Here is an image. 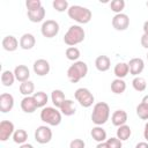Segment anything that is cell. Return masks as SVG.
Returning a JSON list of instances; mask_svg holds the SVG:
<instances>
[{
  "instance_id": "obj_45",
  "label": "cell",
  "mask_w": 148,
  "mask_h": 148,
  "mask_svg": "<svg viewBox=\"0 0 148 148\" xmlns=\"http://www.w3.org/2000/svg\"><path fill=\"white\" fill-rule=\"evenodd\" d=\"M20 148H34V146L30 145V143H23V145L20 146Z\"/></svg>"
},
{
  "instance_id": "obj_40",
  "label": "cell",
  "mask_w": 148,
  "mask_h": 148,
  "mask_svg": "<svg viewBox=\"0 0 148 148\" xmlns=\"http://www.w3.org/2000/svg\"><path fill=\"white\" fill-rule=\"evenodd\" d=\"M135 148H148V142H139L136 143Z\"/></svg>"
},
{
  "instance_id": "obj_4",
  "label": "cell",
  "mask_w": 148,
  "mask_h": 148,
  "mask_svg": "<svg viewBox=\"0 0 148 148\" xmlns=\"http://www.w3.org/2000/svg\"><path fill=\"white\" fill-rule=\"evenodd\" d=\"M88 74V66L84 61H75L67 69V77L72 83H77Z\"/></svg>"
},
{
  "instance_id": "obj_37",
  "label": "cell",
  "mask_w": 148,
  "mask_h": 148,
  "mask_svg": "<svg viewBox=\"0 0 148 148\" xmlns=\"http://www.w3.org/2000/svg\"><path fill=\"white\" fill-rule=\"evenodd\" d=\"M25 6L28 8V10H36V9H39L42 8V2L39 0H28L25 2Z\"/></svg>"
},
{
  "instance_id": "obj_44",
  "label": "cell",
  "mask_w": 148,
  "mask_h": 148,
  "mask_svg": "<svg viewBox=\"0 0 148 148\" xmlns=\"http://www.w3.org/2000/svg\"><path fill=\"white\" fill-rule=\"evenodd\" d=\"M141 103H142V104H145L146 106H148V95H146V96H145V97L142 98Z\"/></svg>"
},
{
  "instance_id": "obj_6",
  "label": "cell",
  "mask_w": 148,
  "mask_h": 148,
  "mask_svg": "<svg viewBox=\"0 0 148 148\" xmlns=\"http://www.w3.org/2000/svg\"><path fill=\"white\" fill-rule=\"evenodd\" d=\"M74 97L79 102V104L81 106H83V108H90L95 102V97H94L92 92L88 88H79V89H76L75 92H74Z\"/></svg>"
},
{
  "instance_id": "obj_38",
  "label": "cell",
  "mask_w": 148,
  "mask_h": 148,
  "mask_svg": "<svg viewBox=\"0 0 148 148\" xmlns=\"http://www.w3.org/2000/svg\"><path fill=\"white\" fill-rule=\"evenodd\" d=\"M86 142L82 139H74L69 142V148H84Z\"/></svg>"
},
{
  "instance_id": "obj_10",
  "label": "cell",
  "mask_w": 148,
  "mask_h": 148,
  "mask_svg": "<svg viewBox=\"0 0 148 148\" xmlns=\"http://www.w3.org/2000/svg\"><path fill=\"white\" fill-rule=\"evenodd\" d=\"M15 132L14 124L9 120H2L0 123V141L5 142L7 141L10 136H13Z\"/></svg>"
},
{
  "instance_id": "obj_39",
  "label": "cell",
  "mask_w": 148,
  "mask_h": 148,
  "mask_svg": "<svg viewBox=\"0 0 148 148\" xmlns=\"http://www.w3.org/2000/svg\"><path fill=\"white\" fill-rule=\"evenodd\" d=\"M140 42H141V45H142V47H145V49H148V35L143 34V35L141 36V39H140Z\"/></svg>"
},
{
  "instance_id": "obj_26",
  "label": "cell",
  "mask_w": 148,
  "mask_h": 148,
  "mask_svg": "<svg viewBox=\"0 0 148 148\" xmlns=\"http://www.w3.org/2000/svg\"><path fill=\"white\" fill-rule=\"evenodd\" d=\"M126 90V83L123 79H114L111 82V91L113 94L120 95Z\"/></svg>"
},
{
  "instance_id": "obj_30",
  "label": "cell",
  "mask_w": 148,
  "mask_h": 148,
  "mask_svg": "<svg viewBox=\"0 0 148 148\" xmlns=\"http://www.w3.org/2000/svg\"><path fill=\"white\" fill-rule=\"evenodd\" d=\"M32 97L35 98V102L38 108H45V105L49 101V97H47L46 92H44V91H37L32 95Z\"/></svg>"
},
{
  "instance_id": "obj_25",
  "label": "cell",
  "mask_w": 148,
  "mask_h": 148,
  "mask_svg": "<svg viewBox=\"0 0 148 148\" xmlns=\"http://www.w3.org/2000/svg\"><path fill=\"white\" fill-rule=\"evenodd\" d=\"M20 92L22 94V95H24V97L25 96H32L35 92V84H34V82L32 81H30V80H28V81H24V82H22L21 84H20Z\"/></svg>"
},
{
  "instance_id": "obj_20",
  "label": "cell",
  "mask_w": 148,
  "mask_h": 148,
  "mask_svg": "<svg viewBox=\"0 0 148 148\" xmlns=\"http://www.w3.org/2000/svg\"><path fill=\"white\" fill-rule=\"evenodd\" d=\"M90 135L98 143L99 142H104L108 139L106 138V132H105V130L102 126H95V127H92V130L90 132Z\"/></svg>"
},
{
  "instance_id": "obj_35",
  "label": "cell",
  "mask_w": 148,
  "mask_h": 148,
  "mask_svg": "<svg viewBox=\"0 0 148 148\" xmlns=\"http://www.w3.org/2000/svg\"><path fill=\"white\" fill-rule=\"evenodd\" d=\"M136 114L140 119L142 120H148V106H146L145 104L140 103L136 106Z\"/></svg>"
},
{
  "instance_id": "obj_7",
  "label": "cell",
  "mask_w": 148,
  "mask_h": 148,
  "mask_svg": "<svg viewBox=\"0 0 148 148\" xmlns=\"http://www.w3.org/2000/svg\"><path fill=\"white\" fill-rule=\"evenodd\" d=\"M40 32L46 38H53L59 32V23L54 20H46L40 27Z\"/></svg>"
},
{
  "instance_id": "obj_27",
  "label": "cell",
  "mask_w": 148,
  "mask_h": 148,
  "mask_svg": "<svg viewBox=\"0 0 148 148\" xmlns=\"http://www.w3.org/2000/svg\"><path fill=\"white\" fill-rule=\"evenodd\" d=\"M132 134V130L128 125H123V126H119L118 130H117V138L120 140V141H126L130 139Z\"/></svg>"
},
{
  "instance_id": "obj_14",
  "label": "cell",
  "mask_w": 148,
  "mask_h": 148,
  "mask_svg": "<svg viewBox=\"0 0 148 148\" xmlns=\"http://www.w3.org/2000/svg\"><path fill=\"white\" fill-rule=\"evenodd\" d=\"M21 109L25 113H32L38 109V106L32 96H25L21 101Z\"/></svg>"
},
{
  "instance_id": "obj_19",
  "label": "cell",
  "mask_w": 148,
  "mask_h": 148,
  "mask_svg": "<svg viewBox=\"0 0 148 148\" xmlns=\"http://www.w3.org/2000/svg\"><path fill=\"white\" fill-rule=\"evenodd\" d=\"M110 66H111V60L108 56H98L95 60V67L97 68V71L99 72H106L110 69Z\"/></svg>"
},
{
  "instance_id": "obj_11",
  "label": "cell",
  "mask_w": 148,
  "mask_h": 148,
  "mask_svg": "<svg viewBox=\"0 0 148 148\" xmlns=\"http://www.w3.org/2000/svg\"><path fill=\"white\" fill-rule=\"evenodd\" d=\"M14 108V97L8 92H3L0 95V111L2 113H7L12 111Z\"/></svg>"
},
{
  "instance_id": "obj_12",
  "label": "cell",
  "mask_w": 148,
  "mask_h": 148,
  "mask_svg": "<svg viewBox=\"0 0 148 148\" xmlns=\"http://www.w3.org/2000/svg\"><path fill=\"white\" fill-rule=\"evenodd\" d=\"M32 68L35 74H37L38 76H45L50 73V64L45 59H37L34 62Z\"/></svg>"
},
{
  "instance_id": "obj_16",
  "label": "cell",
  "mask_w": 148,
  "mask_h": 148,
  "mask_svg": "<svg viewBox=\"0 0 148 148\" xmlns=\"http://www.w3.org/2000/svg\"><path fill=\"white\" fill-rule=\"evenodd\" d=\"M14 74H15V79L21 83L24 82V81H28L29 77H30V71L25 65L16 66L15 69H14Z\"/></svg>"
},
{
  "instance_id": "obj_13",
  "label": "cell",
  "mask_w": 148,
  "mask_h": 148,
  "mask_svg": "<svg viewBox=\"0 0 148 148\" xmlns=\"http://www.w3.org/2000/svg\"><path fill=\"white\" fill-rule=\"evenodd\" d=\"M128 68L130 73L134 76H139L145 69V61L141 58H132L128 62Z\"/></svg>"
},
{
  "instance_id": "obj_29",
  "label": "cell",
  "mask_w": 148,
  "mask_h": 148,
  "mask_svg": "<svg viewBox=\"0 0 148 148\" xmlns=\"http://www.w3.org/2000/svg\"><path fill=\"white\" fill-rule=\"evenodd\" d=\"M13 140L15 143H18V145H23L25 143V141L28 140V133L25 130H22V128H18L14 132L13 134Z\"/></svg>"
},
{
  "instance_id": "obj_24",
  "label": "cell",
  "mask_w": 148,
  "mask_h": 148,
  "mask_svg": "<svg viewBox=\"0 0 148 148\" xmlns=\"http://www.w3.org/2000/svg\"><path fill=\"white\" fill-rule=\"evenodd\" d=\"M113 73H114L117 79H124L130 73L128 64H126V62H118L114 66V68H113Z\"/></svg>"
},
{
  "instance_id": "obj_32",
  "label": "cell",
  "mask_w": 148,
  "mask_h": 148,
  "mask_svg": "<svg viewBox=\"0 0 148 148\" xmlns=\"http://www.w3.org/2000/svg\"><path fill=\"white\" fill-rule=\"evenodd\" d=\"M132 86H133L134 90L141 92V91H145V90H146V88H147V82H146V80H145L143 77H141V76H135V77L133 79V81H132Z\"/></svg>"
},
{
  "instance_id": "obj_31",
  "label": "cell",
  "mask_w": 148,
  "mask_h": 148,
  "mask_svg": "<svg viewBox=\"0 0 148 148\" xmlns=\"http://www.w3.org/2000/svg\"><path fill=\"white\" fill-rule=\"evenodd\" d=\"M65 56H66V58H67L68 60L75 62V61H77V59L80 58L81 53H80V50H79L77 47H75V46H71V47H67V49H66V51H65Z\"/></svg>"
},
{
  "instance_id": "obj_17",
  "label": "cell",
  "mask_w": 148,
  "mask_h": 148,
  "mask_svg": "<svg viewBox=\"0 0 148 148\" xmlns=\"http://www.w3.org/2000/svg\"><path fill=\"white\" fill-rule=\"evenodd\" d=\"M36 44V38L32 34H23L20 38V47L23 50H31Z\"/></svg>"
},
{
  "instance_id": "obj_23",
  "label": "cell",
  "mask_w": 148,
  "mask_h": 148,
  "mask_svg": "<svg viewBox=\"0 0 148 148\" xmlns=\"http://www.w3.org/2000/svg\"><path fill=\"white\" fill-rule=\"evenodd\" d=\"M60 112L61 114L64 116H67V117H71L75 113V105H74V102L72 99H65V102L62 103V105L60 106Z\"/></svg>"
},
{
  "instance_id": "obj_41",
  "label": "cell",
  "mask_w": 148,
  "mask_h": 148,
  "mask_svg": "<svg viewBox=\"0 0 148 148\" xmlns=\"http://www.w3.org/2000/svg\"><path fill=\"white\" fill-rule=\"evenodd\" d=\"M143 136H145V139L148 141V121L146 123V125H145V130H143Z\"/></svg>"
},
{
  "instance_id": "obj_42",
  "label": "cell",
  "mask_w": 148,
  "mask_h": 148,
  "mask_svg": "<svg viewBox=\"0 0 148 148\" xmlns=\"http://www.w3.org/2000/svg\"><path fill=\"white\" fill-rule=\"evenodd\" d=\"M96 148H109V146H108V143L104 141V142H99V143H97Z\"/></svg>"
},
{
  "instance_id": "obj_1",
  "label": "cell",
  "mask_w": 148,
  "mask_h": 148,
  "mask_svg": "<svg viewBox=\"0 0 148 148\" xmlns=\"http://www.w3.org/2000/svg\"><path fill=\"white\" fill-rule=\"evenodd\" d=\"M110 118V106L105 102H98L94 105L91 112V120L96 126H102Z\"/></svg>"
},
{
  "instance_id": "obj_22",
  "label": "cell",
  "mask_w": 148,
  "mask_h": 148,
  "mask_svg": "<svg viewBox=\"0 0 148 148\" xmlns=\"http://www.w3.org/2000/svg\"><path fill=\"white\" fill-rule=\"evenodd\" d=\"M65 94L62 90L60 89H54L52 92H51V101L54 105V108L57 109H60V106L62 105V103L65 102Z\"/></svg>"
},
{
  "instance_id": "obj_5",
  "label": "cell",
  "mask_w": 148,
  "mask_h": 148,
  "mask_svg": "<svg viewBox=\"0 0 148 148\" xmlns=\"http://www.w3.org/2000/svg\"><path fill=\"white\" fill-rule=\"evenodd\" d=\"M62 114L54 106H45L40 111V120L50 126H58L61 123Z\"/></svg>"
},
{
  "instance_id": "obj_36",
  "label": "cell",
  "mask_w": 148,
  "mask_h": 148,
  "mask_svg": "<svg viewBox=\"0 0 148 148\" xmlns=\"http://www.w3.org/2000/svg\"><path fill=\"white\" fill-rule=\"evenodd\" d=\"M109 146V148H121L123 147V141H120L117 136L116 138H109L105 141Z\"/></svg>"
},
{
  "instance_id": "obj_47",
  "label": "cell",
  "mask_w": 148,
  "mask_h": 148,
  "mask_svg": "<svg viewBox=\"0 0 148 148\" xmlns=\"http://www.w3.org/2000/svg\"><path fill=\"white\" fill-rule=\"evenodd\" d=\"M147 60H148V52H147Z\"/></svg>"
},
{
  "instance_id": "obj_18",
  "label": "cell",
  "mask_w": 148,
  "mask_h": 148,
  "mask_svg": "<svg viewBox=\"0 0 148 148\" xmlns=\"http://www.w3.org/2000/svg\"><path fill=\"white\" fill-rule=\"evenodd\" d=\"M111 121L117 127L125 125L127 121V112L124 110H116L111 116Z\"/></svg>"
},
{
  "instance_id": "obj_33",
  "label": "cell",
  "mask_w": 148,
  "mask_h": 148,
  "mask_svg": "<svg viewBox=\"0 0 148 148\" xmlns=\"http://www.w3.org/2000/svg\"><path fill=\"white\" fill-rule=\"evenodd\" d=\"M110 8L113 13L120 14L123 12V9L125 8V1L124 0H112L110 2Z\"/></svg>"
},
{
  "instance_id": "obj_3",
  "label": "cell",
  "mask_w": 148,
  "mask_h": 148,
  "mask_svg": "<svg viewBox=\"0 0 148 148\" xmlns=\"http://www.w3.org/2000/svg\"><path fill=\"white\" fill-rule=\"evenodd\" d=\"M84 36L86 32L81 25H71L64 36V42L69 47L75 46L84 40Z\"/></svg>"
},
{
  "instance_id": "obj_9",
  "label": "cell",
  "mask_w": 148,
  "mask_h": 148,
  "mask_svg": "<svg viewBox=\"0 0 148 148\" xmlns=\"http://www.w3.org/2000/svg\"><path fill=\"white\" fill-rule=\"evenodd\" d=\"M130 25V17L128 15L120 13V14H116L112 17V27L118 30V31H124L128 28Z\"/></svg>"
},
{
  "instance_id": "obj_46",
  "label": "cell",
  "mask_w": 148,
  "mask_h": 148,
  "mask_svg": "<svg viewBox=\"0 0 148 148\" xmlns=\"http://www.w3.org/2000/svg\"><path fill=\"white\" fill-rule=\"evenodd\" d=\"M146 6H147V7H148V1H147V2H146Z\"/></svg>"
},
{
  "instance_id": "obj_15",
  "label": "cell",
  "mask_w": 148,
  "mask_h": 148,
  "mask_svg": "<svg viewBox=\"0 0 148 148\" xmlns=\"http://www.w3.org/2000/svg\"><path fill=\"white\" fill-rule=\"evenodd\" d=\"M18 45H20V42L13 35H8V36L3 37V39H2V47H3V50H6L8 52L16 51Z\"/></svg>"
},
{
  "instance_id": "obj_8",
  "label": "cell",
  "mask_w": 148,
  "mask_h": 148,
  "mask_svg": "<svg viewBox=\"0 0 148 148\" xmlns=\"http://www.w3.org/2000/svg\"><path fill=\"white\" fill-rule=\"evenodd\" d=\"M35 140L40 143V145H45L49 143L52 140V131L49 126L46 125H42L38 126L35 131Z\"/></svg>"
},
{
  "instance_id": "obj_28",
  "label": "cell",
  "mask_w": 148,
  "mask_h": 148,
  "mask_svg": "<svg viewBox=\"0 0 148 148\" xmlns=\"http://www.w3.org/2000/svg\"><path fill=\"white\" fill-rule=\"evenodd\" d=\"M15 74L14 72H10V71H3L2 74H1V83L5 86V87H12L14 81H15Z\"/></svg>"
},
{
  "instance_id": "obj_34",
  "label": "cell",
  "mask_w": 148,
  "mask_h": 148,
  "mask_svg": "<svg viewBox=\"0 0 148 148\" xmlns=\"http://www.w3.org/2000/svg\"><path fill=\"white\" fill-rule=\"evenodd\" d=\"M52 7L57 10V12H65V10H68L69 8V5L66 0H53L52 2Z\"/></svg>"
},
{
  "instance_id": "obj_43",
  "label": "cell",
  "mask_w": 148,
  "mask_h": 148,
  "mask_svg": "<svg viewBox=\"0 0 148 148\" xmlns=\"http://www.w3.org/2000/svg\"><path fill=\"white\" fill-rule=\"evenodd\" d=\"M142 29H143V34H146V35H148V20L143 23V27H142Z\"/></svg>"
},
{
  "instance_id": "obj_21",
  "label": "cell",
  "mask_w": 148,
  "mask_h": 148,
  "mask_svg": "<svg viewBox=\"0 0 148 148\" xmlns=\"http://www.w3.org/2000/svg\"><path fill=\"white\" fill-rule=\"evenodd\" d=\"M27 15H28V18L32 23H38V22H42L45 17V9L42 7L39 9H36V10H28Z\"/></svg>"
},
{
  "instance_id": "obj_2",
  "label": "cell",
  "mask_w": 148,
  "mask_h": 148,
  "mask_svg": "<svg viewBox=\"0 0 148 148\" xmlns=\"http://www.w3.org/2000/svg\"><path fill=\"white\" fill-rule=\"evenodd\" d=\"M67 14L69 16V18H72L73 21L80 23V24H87L90 22L92 14L91 10L88 9L87 7H82L79 5H73L68 8Z\"/></svg>"
}]
</instances>
